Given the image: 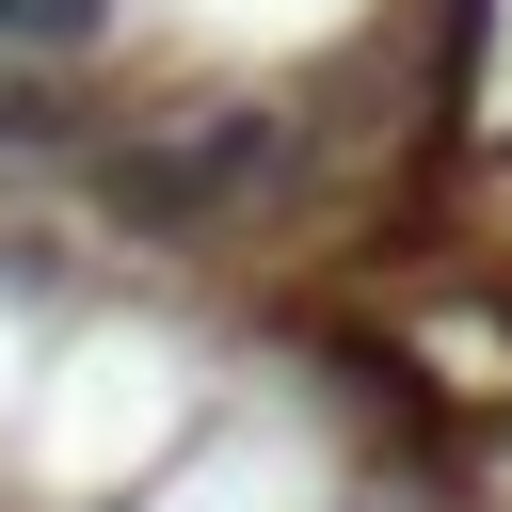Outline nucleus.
<instances>
[{
	"instance_id": "nucleus-1",
	"label": "nucleus",
	"mask_w": 512,
	"mask_h": 512,
	"mask_svg": "<svg viewBox=\"0 0 512 512\" xmlns=\"http://www.w3.org/2000/svg\"><path fill=\"white\" fill-rule=\"evenodd\" d=\"M288 176H304V128H288V112H256V96H224V112L128 128V144L96 160V208H112L128 240H208V224L272 208Z\"/></svg>"
}]
</instances>
